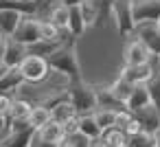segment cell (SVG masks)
Returning <instances> with one entry per match:
<instances>
[{
  "mask_svg": "<svg viewBox=\"0 0 160 147\" xmlns=\"http://www.w3.org/2000/svg\"><path fill=\"white\" fill-rule=\"evenodd\" d=\"M134 119L140 123L142 132H149V134H158V132H160V112H158L153 105L142 108L140 112L134 114Z\"/></svg>",
  "mask_w": 160,
  "mask_h": 147,
  "instance_id": "cell-13",
  "label": "cell"
},
{
  "mask_svg": "<svg viewBox=\"0 0 160 147\" xmlns=\"http://www.w3.org/2000/svg\"><path fill=\"white\" fill-rule=\"evenodd\" d=\"M83 3H86V0H59V5L66 7V9H79Z\"/></svg>",
  "mask_w": 160,
  "mask_h": 147,
  "instance_id": "cell-31",
  "label": "cell"
},
{
  "mask_svg": "<svg viewBox=\"0 0 160 147\" xmlns=\"http://www.w3.org/2000/svg\"><path fill=\"white\" fill-rule=\"evenodd\" d=\"M38 138V129L29 127L22 132H9L2 140H0V147H31Z\"/></svg>",
  "mask_w": 160,
  "mask_h": 147,
  "instance_id": "cell-10",
  "label": "cell"
},
{
  "mask_svg": "<svg viewBox=\"0 0 160 147\" xmlns=\"http://www.w3.org/2000/svg\"><path fill=\"white\" fill-rule=\"evenodd\" d=\"M81 16H83L86 27H92L99 20V5L94 3V0H86V3L81 5Z\"/></svg>",
  "mask_w": 160,
  "mask_h": 147,
  "instance_id": "cell-27",
  "label": "cell"
},
{
  "mask_svg": "<svg viewBox=\"0 0 160 147\" xmlns=\"http://www.w3.org/2000/svg\"><path fill=\"white\" fill-rule=\"evenodd\" d=\"M29 57V48L13 42L11 38H7V42L2 44V48H0V64H2L7 70L9 68H20L22 62Z\"/></svg>",
  "mask_w": 160,
  "mask_h": 147,
  "instance_id": "cell-5",
  "label": "cell"
},
{
  "mask_svg": "<svg viewBox=\"0 0 160 147\" xmlns=\"http://www.w3.org/2000/svg\"><path fill=\"white\" fill-rule=\"evenodd\" d=\"M11 40L22 44V46H27V48H33L35 44L42 42V22L35 20V18H24Z\"/></svg>",
  "mask_w": 160,
  "mask_h": 147,
  "instance_id": "cell-4",
  "label": "cell"
},
{
  "mask_svg": "<svg viewBox=\"0 0 160 147\" xmlns=\"http://www.w3.org/2000/svg\"><path fill=\"white\" fill-rule=\"evenodd\" d=\"M147 88H149V94H151V105L160 112V73L153 75V79L147 84Z\"/></svg>",
  "mask_w": 160,
  "mask_h": 147,
  "instance_id": "cell-29",
  "label": "cell"
},
{
  "mask_svg": "<svg viewBox=\"0 0 160 147\" xmlns=\"http://www.w3.org/2000/svg\"><path fill=\"white\" fill-rule=\"evenodd\" d=\"M22 84H27V79H24V75L20 73V68H9L2 77H0V94L16 92Z\"/></svg>",
  "mask_w": 160,
  "mask_h": 147,
  "instance_id": "cell-15",
  "label": "cell"
},
{
  "mask_svg": "<svg viewBox=\"0 0 160 147\" xmlns=\"http://www.w3.org/2000/svg\"><path fill=\"white\" fill-rule=\"evenodd\" d=\"M31 147H59V145H55V143H46V140H42V138H35V143H33Z\"/></svg>",
  "mask_w": 160,
  "mask_h": 147,
  "instance_id": "cell-32",
  "label": "cell"
},
{
  "mask_svg": "<svg viewBox=\"0 0 160 147\" xmlns=\"http://www.w3.org/2000/svg\"><path fill=\"white\" fill-rule=\"evenodd\" d=\"M112 16L116 20V29L123 38L136 31L134 20V0H112Z\"/></svg>",
  "mask_w": 160,
  "mask_h": 147,
  "instance_id": "cell-3",
  "label": "cell"
},
{
  "mask_svg": "<svg viewBox=\"0 0 160 147\" xmlns=\"http://www.w3.org/2000/svg\"><path fill=\"white\" fill-rule=\"evenodd\" d=\"M147 105H151V94H149L147 84H140V86L134 88V92H132V97L127 99L125 108H127V112L136 114V112H140V110L147 108Z\"/></svg>",
  "mask_w": 160,
  "mask_h": 147,
  "instance_id": "cell-14",
  "label": "cell"
},
{
  "mask_svg": "<svg viewBox=\"0 0 160 147\" xmlns=\"http://www.w3.org/2000/svg\"><path fill=\"white\" fill-rule=\"evenodd\" d=\"M125 140H127V136L121 132V129H108V132H103L101 134V138H99V145L101 147H125Z\"/></svg>",
  "mask_w": 160,
  "mask_h": 147,
  "instance_id": "cell-21",
  "label": "cell"
},
{
  "mask_svg": "<svg viewBox=\"0 0 160 147\" xmlns=\"http://www.w3.org/2000/svg\"><path fill=\"white\" fill-rule=\"evenodd\" d=\"M66 92H68V101L72 103V108L77 110L79 116L94 114L99 110V97H97V88L94 86H90L86 81L68 84L66 86Z\"/></svg>",
  "mask_w": 160,
  "mask_h": 147,
  "instance_id": "cell-2",
  "label": "cell"
},
{
  "mask_svg": "<svg viewBox=\"0 0 160 147\" xmlns=\"http://www.w3.org/2000/svg\"><path fill=\"white\" fill-rule=\"evenodd\" d=\"M90 147H101V145H99V140H92V143H90Z\"/></svg>",
  "mask_w": 160,
  "mask_h": 147,
  "instance_id": "cell-36",
  "label": "cell"
},
{
  "mask_svg": "<svg viewBox=\"0 0 160 147\" xmlns=\"http://www.w3.org/2000/svg\"><path fill=\"white\" fill-rule=\"evenodd\" d=\"M33 103H29L27 99H16L13 105H11V112H9V121H24V119H31V112H33Z\"/></svg>",
  "mask_w": 160,
  "mask_h": 147,
  "instance_id": "cell-19",
  "label": "cell"
},
{
  "mask_svg": "<svg viewBox=\"0 0 160 147\" xmlns=\"http://www.w3.org/2000/svg\"><path fill=\"white\" fill-rule=\"evenodd\" d=\"M48 62H46V57H40V55H29L24 62H22V66H20V73L24 75V79L27 81H31V84H38V81H44L46 77H48Z\"/></svg>",
  "mask_w": 160,
  "mask_h": 147,
  "instance_id": "cell-7",
  "label": "cell"
},
{
  "mask_svg": "<svg viewBox=\"0 0 160 147\" xmlns=\"http://www.w3.org/2000/svg\"><path fill=\"white\" fill-rule=\"evenodd\" d=\"M46 62H48V68H51V70H57L59 75H64V77L68 79V84H79V81H83L75 42L62 44L57 51H53V53L46 57Z\"/></svg>",
  "mask_w": 160,
  "mask_h": 147,
  "instance_id": "cell-1",
  "label": "cell"
},
{
  "mask_svg": "<svg viewBox=\"0 0 160 147\" xmlns=\"http://www.w3.org/2000/svg\"><path fill=\"white\" fill-rule=\"evenodd\" d=\"M94 119L101 127V132H108V129H114L116 127V119H118V112L116 110H105V108H99L94 112Z\"/></svg>",
  "mask_w": 160,
  "mask_h": 147,
  "instance_id": "cell-20",
  "label": "cell"
},
{
  "mask_svg": "<svg viewBox=\"0 0 160 147\" xmlns=\"http://www.w3.org/2000/svg\"><path fill=\"white\" fill-rule=\"evenodd\" d=\"M42 42H66L62 38V29H57L53 22H42Z\"/></svg>",
  "mask_w": 160,
  "mask_h": 147,
  "instance_id": "cell-28",
  "label": "cell"
},
{
  "mask_svg": "<svg viewBox=\"0 0 160 147\" xmlns=\"http://www.w3.org/2000/svg\"><path fill=\"white\" fill-rule=\"evenodd\" d=\"M136 35L149 48L151 55L160 57V24H140L136 27Z\"/></svg>",
  "mask_w": 160,
  "mask_h": 147,
  "instance_id": "cell-9",
  "label": "cell"
},
{
  "mask_svg": "<svg viewBox=\"0 0 160 147\" xmlns=\"http://www.w3.org/2000/svg\"><path fill=\"white\" fill-rule=\"evenodd\" d=\"M153 68L149 64H142V66H123L121 70V77H125L129 84L134 86H140V84H149L153 79Z\"/></svg>",
  "mask_w": 160,
  "mask_h": 147,
  "instance_id": "cell-11",
  "label": "cell"
},
{
  "mask_svg": "<svg viewBox=\"0 0 160 147\" xmlns=\"http://www.w3.org/2000/svg\"><path fill=\"white\" fill-rule=\"evenodd\" d=\"M134 88H136L134 84H129L125 77H121V75H118V77H116V81H114V84H112L108 90L112 92V97H114L116 101H121V103H127V99L132 97Z\"/></svg>",
  "mask_w": 160,
  "mask_h": 147,
  "instance_id": "cell-18",
  "label": "cell"
},
{
  "mask_svg": "<svg viewBox=\"0 0 160 147\" xmlns=\"http://www.w3.org/2000/svg\"><path fill=\"white\" fill-rule=\"evenodd\" d=\"M38 138H42V140H46V143H55V145H59V143L66 138L64 125L57 123V121H51L48 125H44V127L38 132Z\"/></svg>",
  "mask_w": 160,
  "mask_h": 147,
  "instance_id": "cell-16",
  "label": "cell"
},
{
  "mask_svg": "<svg viewBox=\"0 0 160 147\" xmlns=\"http://www.w3.org/2000/svg\"><path fill=\"white\" fill-rule=\"evenodd\" d=\"M11 105H13V99L9 94H0V114L7 116L11 112Z\"/></svg>",
  "mask_w": 160,
  "mask_h": 147,
  "instance_id": "cell-30",
  "label": "cell"
},
{
  "mask_svg": "<svg viewBox=\"0 0 160 147\" xmlns=\"http://www.w3.org/2000/svg\"><path fill=\"white\" fill-rule=\"evenodd\" d=\"M5 42H7V38H5L2 33H0V48H2V44H5Z\"/></svg>",
  "mask_w": 160,
  "mask_h": 147,
  "instance_id": "cell-34",
  "label": "cell"
},
{
  "mask_svg": "<svg viewBox=\"0 0 160 147\" xmlns=\"http://www.w3.org/2000/svg\"><path fill=\"white\" fill-rule=\"evenodd\" d=\"M125 145L127 147H156V134H149V132L132 134V136H127Z\"/></svg>",
  "mask_w": 160,
  "mask_h": 147,
  "instance_id": "cell-25",
  "label": "cell"
},
{
  "mask_svg": "<svg viewBox=\"0 0 160 147\" xmlns=\"http://www.w3.org/2000/svg\"><path fill=\"white\" fill-rule=\"evenodd\" d=\"M68 16H70V9H66V7H62V5H57L53 11H51V18H48V22H53L57 29H62V31H68Z\"/></svg>",
  "mask_w": 160,
  "mask_h": 147,
  "instance_id": "cell-26",
  "label": "cell"
},
{
  "mask_svg": "<svg viewBox=\"0 0 160 147\" xmlns=\"http://www.w3.org/2000/svg\"><path fill=\"white\" fill-rule=\"evenodd\" d=\"M158 24H160V22H158Z\"/></svg>",
  "mask_w": 160,
  "mask_h": 147,
  "instance_id": "cell-38",
  "label": "cell"
},
{
  "mask_svg": "<svg viewBox=\"0 0 160 147\" xmlns=\"http://www.w3.org/2000/svg\"><path fill=\"white\" fill-rule=\"evenodd\" d=\"M156 147H160V132L156 134Z\"/></svg>",
  "mask_w": 160,
  "mask_h": 147,
  "instance_id": "cell-35",
  "label": "cell"
},
{
  "mask_svg": "<svg viewBox=\"0 0 160 147\" xmlns=\"http://www.w3.org/2000/svg\"><path fill=\"white\" fill-rule=\"evenodd\" d=\"M51 116H53V121H57V123H68L70 119H75L77 116V110L72 108V103L70 101H64V103H59L57 108H53L51 110Z\"/></svg>",
  "mask_w": 160,
  "mask_h": 147,
  "instance_id": "cell-22",
  "label": "cell"
},
{
  "mask_svg": "<svg viewBox=\"0 0 160 147\" xmlns=\"http://www.w3.org/2000/svg\"><path fill=\"white\" fill-rule=\"evenodd\" d=\"M79 134H83V136L90 138V140H99V138H101L103 132H101V127H99L94 114H83V116H79Z\"/></svg>",
  "mask_w": 160,
  "mask_h": 147,
  "instance_id": "cell-17",
  "label": "cell"
},
{
  "mask_svg": "<svg viewBox=\"0 0 160 147\" xmlns=\"http://www.w3.org/2000/svg\"><path fill=\"white\" fill-rule=\"evenodd\" d=\"M134 20L140 24H158L160 22V0H134Z\"/></svg>",
  "mask_w": 160,
  "mask_h": 147,
  "instance_id": "cell-6",
  "label": "cell"
},
{
  "mask_svg": "<svg viewBox=\"0 0 160 147\" xmlns=\"http://www.w3.org/2000/svg\"><path fill=\"white\" fill-rule=\"evenodd\" d=\"M5 125H7V116L0 114V129H5Z\"/></svg>",
  "mask_w": 160,
  "mask_h": 147,
  "instance_id": "cell-33",
  "label": "cell"
},
{
  "mask_svg": "<svg viewBox=\"0 0 160 147\" xmlns=\"http://www.w3.org/2000/svg\"><path fill=\"white\" fill-rule=\"evenodd\" d=\"M22 20L24 13H20L18 9H0V33L5 38H13Z\"/></svg>",
  "mask_w": 160,
  "mask_h": 147,
  "instance_id": "cell-12",
  "label": "cell"
},
{
  "mask_svg": "<svg viewBox=\"0 0 160 147\" xmlns=\"http://www.w3.org/2000/svg\"><path fill=\"white\" fill-rule=\"evenodd\" d=\"M86 22H83V16H81V7L79 9H70V16H68V33L72 38H79L83 31H86Z\"/></svg>",
  "mask_w": 160,
  "mask_h": 147,
  "instance_id": "cell-23",
  "label": "cell"
},
{
  "mask_svg": "<svg viewBox=\"0 0 160 147\" xmlns=\"http://www.w3.org/2000/svg\"><path fill=\"white\" fill-rule=\"evenodd\" d=\"M29 121H31V125L40 132L44 125H48V123L53 121V116H51V110H48V108H44V105H35L33 112H31V119H29Z\"/></svg>",
  "mask_w": 160,
  "mask_h": 147,
  "instance_id": "cell-24",
  "label": "cell"
},
{
  "mask_svg": "<svg viewBox=\"0 0 160 147\" xmlns=\"http://www.w3.org/2000/svg\"><path fill=\"white\" fill-rule=\"evenodd\" d=\"M123 57H125V66H142V64H149L151 53H149V48L136 38V40L127 42Z\"/></svg>",
  "mask_w": 160,
  "mask_h": 147,
  "instance_id": "cell-8",
  "label": "cell"
},
{
  "mask_svg": "<svg viewBox=\"0 0 160 147\" xmlns=\"http://www.w3.org/2000/svg\"><path fill=\"white\" fill-rule=\"evenodd\" d=\"M7 3H22V0H7Z\"/></svg>",
  "mask_w": 160,
  "mask_h": 147,
  "instance_id": "cell-37",
  "label": "cell"
}]
</instances>
